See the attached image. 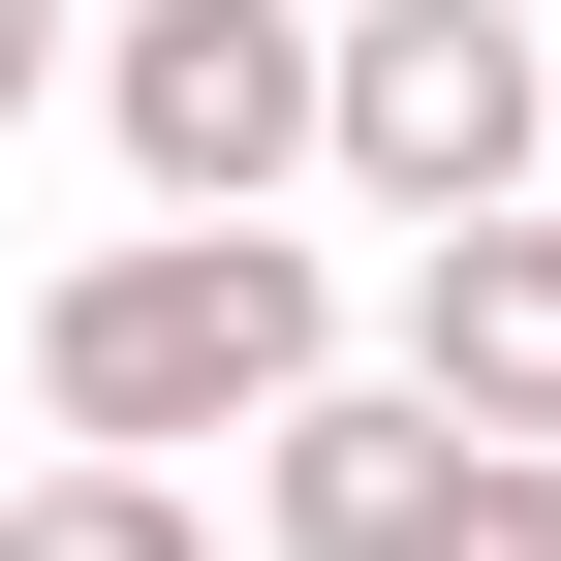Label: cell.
<instances>
[{"instance_id":"1","label":"cell","mask_w":561,"mask_h":561,"mask_svg":"<svg viewBox=\"0 0 561 561\" xmlns=\"http://www.w3.org/2000/svg\"><path fill=\"white\" fill-rule=\"evenodd\" d=\"M312 375H343V312H312V250H280V219H125V250L32 280V405H62V468H219V437H280Z\"/></svg>"},{"instance_id":"2","label":"cell","mask_w":561,"mask_h":561,"mask_svg":"<svg viewBox=\"0 0 561 561\" xmlns=\"http://www.w3.org/2000/svg\"><path fill=\"white\" fill-rule=\"evenodd\" d=\"M530 125H561V32L530 0H343L312 32V187L343 219H530Z\"/></svg>"},{"instance_id":"3","label":"cell","mask_w":561,"mask_h":561,"mask_svg":"<svg viewBox=\"0 0 561 561\" xmlns=\"http://www.w3.org/2000/svg\"><path fill=\"white\" fill-rule=\"evenodd\" d=\"M62 94H94V157L157 219H280L312 187V0H94Z\"/></svg>"},{"instance_id":"4","label":"cell","mask_w":561,"mask_h":561,"mask_svg":"<svg viewBox=\"0 0 561 561\" xmlns=\"http://www.w3.org/2000/svg\"><path fill=\"white\" fill-rule=\"evenodd\" d=\"M500 500H530V468L437 437L405 375H312V405L250 437V530H280V561H500Z\"/></svg>"},{"instance_id":"5","label":"cell","mask_w":561,"mask_h":561,"mask_svg":"<svg viewBox=\"0 0 561 561\" xmlns=\"http://www.w3.org/2000/svg\"><path fill=\"white\" fill-rule=\"evenodd\" d=\"M405 405L500 437V468H561V219H437L405 250Z\"/></svg>"},{"instance_id":"6","label":"cell","mask_w":561,"mask_h":561,"mask_svg":"<svg viewBox=\"0 0 561 561\" xmlns=\"http://www.w3.org/2000/svg\"><path fill=\"white\" fill-rule=\"evenodd\" d=\"M0 561H219V500H187V468H32Z\"/></svg>"},{"instance_id":"7","label":"cell","mask_w":561,"mask_h":561,"mask_svg":"<svg viewBox=\"0 0 561 561\" xmlns=\"http://www.w3.org/2000/svg\"><path fill=\"white\" fill-rule=\"evenodd\" d=\"M62 32H94V0H0V125H32V94H62Z\"/></svg>"},{"instance_id":"8","label":"cell","mask_w":561,"mask_h":561,"mask_svg":"<svg viewBox=\"0 0 561 561\" xmlns=\"http://www.w3.org/2000/svg\"><path fill=\"white\" fill-rule=\"evenodd\" d=\"M500 561H561V468H530V500H500Z\"/></svg>"},{"instance_id":"9","label":"cell","mask_w":561,"mask_h":561,"mask_svg":"<svg viewBox=\"0 0 561 561\" xmlns=\"http://www.w3.org/2000/svg\"><path fill=\"white\" fill-rule=\"evenodd\" d=\"M530 187H561V125H530Z\"/></svg>"}]
</instances>
